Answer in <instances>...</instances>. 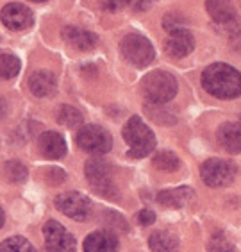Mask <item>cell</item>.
Listing matches in <instances>:
<instances>
[{
    "label": "cell",
    "mask_w": 241,
    "mask_h": 252,
    "mask_svg": "<svg viewBox=\"0 0 241 252\" xmlns=\"http://www.w3.org/2000/svg\"><path fill=\"white\" fill-rule=\"evenodd\" d=\"M0 18H2L4 25L9 31H25L29 29L34 22V16L29 7L24 4H18V2L5 5L4 9H2Z\"/></svg>",
    "instance_id": "obj_11"
},
{
    "label": "cell",
    "mask_w": 241,
    "mask_h": 252,
    "mask_svg": "<svg viewBox=\"0 0 241 252\" xmlns=\"http://www.w3.org/2000/svg\"><path fill=\"white\" fill-rule=\"evenodd\" d=\"M63 38L68 45H72L73 49L77 50H91L96 47V34L90 32L86 29H81V27H73V25H68L63 29Z\"/></svg>",
    "instance_id": "obj_14"
},
{
    "label": "cell",
    "mask_w": 241,
    "mask_h": 252,
    "mask_svg": "<svg viewBox=\"0 0 241 252\" xmlns=\"http://www.w3.org/2000/svg\"><path fill=\"white\" fill-rule=\"evenodd\" d=\"M143 95L152 104H166L177 95V79L168 72L155 70L143 79Z\"/></svg>",
    "instance_id": "obj_3"
},
{
    "label": "cell",
    "mask_w": 241,
    "mask_h": 252,
    "mask_svg": "<svg viewBox=\"0 0 241 252\" xmlns=\"http://www.w3.org/2000/svg\"><path fill=\"white\" fill-rule=\"evenodd\" d=\"M58 124L68 129H75L82 126V113L73 106H61L58 111Z\"/></svg>",
    "instance_id": "obj_20"
},
{
    "label": "cell",
    "mask_w": 241,
    "mask_h": 252,
    "mask_svg": "<svg viewBox=\"0 0 241 252\" xmlns=\"http://www.w3.org/2000/svg\"><path fill=\"white\" fill-rule=\"evenodd\" d=\"M29 90L36 97H48L56 92V77L47 70H38V72L30 73Z\"/></svg>",
    "instance_id": "obj_18"
},
{
    "label": "cell",
    "mask_w": 241,
    "mask_h": 252,
    "mask_svg": "<svg viewBox=\"0 0 241 252\" xmlns=\"http://www.w3.org/2000/svg\"><path fill=\"white\" fill-rule=\"evenodd\" d=\"M200 175L202 181L211 188H218V186H227L231 185L234 177H236V166L232 165L231 161L218 159L212 158L208 159L200 168Z\"/></svg>",
    "instance_id": "obj_7"
},
{
    "label": "cell",
    "mask_w": 241,
    "mask_h": 252,
    "mask_svg": "<svg viewBox=\"0 0 241 252\" xmlns=\"http://www.w3.org/2000/svg\"><path fill=\"white\" fill-rule=\"evenodd\" d=\"M30 2H47V0H30Z\"/></svg>",
    "instance_id": "obj_32"
},
{
    "label": "cell",
    "mask_w": 241,
    "mask_h": 252,
    "mask_svg": "<svg viewBox=\"0 0 241 252\" xmlns=\"http://www.w3.org/2000/svg\"><path fill=\"white\" fill-rule=\"evenodd\" d=\"M77 145L88 154H107L113 147L111 134L100 126H84L77 132Z\"/></svg>",
    "instance_id": "obj_6"
},
{
    "label": "cell",
    "mask_w": 241,
    "mask_h": 252,
    "mask_svg": "<svg viewBox=\"0 0 241 252\" xmlns=\"http://www.w3.org/2000/svg\"><path fill=\"white\" fill-rule=\"evenodd\" d=\"M204 90L216 98H234L241 95V73L225 63H214L202 73Z\"/></svg>",
    "instance_id": "obj_1"
},
{
    "label": "cell",
    "mask_w": 241,
    "mask_h": 252,
    "mask_svg": "<svg viewBox=\"0 0 241 252\" xmlns=\"http://www.w3.org/2000/svg\"><path fill=\"white\" fill-rule=\"evenodd\" d=\"M193 49H195V38L188 29L172 31L164 41V50L174 59L186 58L188 54L193 52Z\"/></svg>",
    "instance_id": "obj_12"
},
{
    "label": "cell",
    "mask_w": 241,
    "mask_h": 252,
    "mask_svg": "<svg viewBox=\"0 0 241 252\" xmlns=\"http://www.w3.org/2000/svg\"><path fill=\"white\" fill-rule=\"evenodd\" d=\"M84 252H118V242L107 231H95L86 238Z\"/></svg>",
    "instance_id": "obj_16"
},
{
    "label": "cell",
    "mask_w": 241,
    "mask_h": 252,
    "mask_svg": "<svg viewBox=\"0 0 241 252\" xmlns=\"http://www.w3.org/2000/svg\"><path fill=\"white\" fill-rule=\"evenodd\" d=\"M121 56L134 66H149L155 58V50L149 39L141 34H127L120 43Z\"/></svg>",
    "instance_id": "obj_4"
},
{
    "label": "cell",
    "mask_w": 241,
    "mask_h": 252,
    "mask_svg": "<svg viewBox=\"0 0 241 252\" xmlns=\"http://www.w3.org/2000/svg\"><path fill=\"white\" fill-rule=\"evenodd\" d=\"M188 24V20L184 18L182 15H179V13H168V15L163 18V25L164 29L172 32V31H177V29H184Z\"/></svg>",
    "instance_id": "obj_26"
},
{
    "label": "cell",
    "mask_w": 241,
    "mask_h": 252,
    "mask_svg": "<svg viewBox=\"0 0 241 252\" xmlns=\"http://www.w3.org/2000/svg\"><path fill=\"white\" fill-rule=\"evenodd\" d=\"M208 252H236L232 242L223 233L212 234L208 243Z\"/></svg>",
    "instance_id": "obj_25"
},
{
    "label": "cell",
    "mask_w": 241,
    "mask_h": 252,
    "mask_svg": "<svg viewBox=\"0 0 241 252\" xmlns=\"http://www.w3.org/2000/svg\"><path fill=\"white\" fill-rule=\"evenodd\" d=\"M4 211H2V208H0V227H2V225H4Z\"/></svg>",
    "instance_id": "obj_31"
},
{
    "label": "cell",
    "mask_w": 241,
    "mask_h": 252,
    "mask_svg": "<svg viewBox=\"0 0 241 252\" xmlns=\"http://www.w3.org/2000/svg\"><path fill=\"white\" fill-rule=\"evenodd\" d=\"M39 152L47 159H61L66 154V141L59 132L47 131L38 140Z\"/></svg>",
    "instance_id": "obj_13"
},
{
    "label": "cell",
    "mask_w": 241,
    "mask_h": 252,
    "mask_svg": "<svg viewBox=\"0 0 241 252\" xmlns=\"http://www.w3.org/2000/svg\"><path fill=\"white\" fill-rule=\"evenodd\" d=\"M0 252H36V249L24 236H11L2 242Z\"/></svg>",
    "instance_id": "obj_22"
},
{
    "label": "cell",
    "mask_w": 241,
    "mask_h": 252,
    "mask_svg": "<svg viewBox=\"0 0 241 252\" xmlns=\"http://www.w3.org/2000/svg\"><path fill=\"white\" fill-rule=\"evenodd\" d=\"M154 166L161 172H175L181 166V161L174 152H157L154 156Z\"/></svg>",
    "instance_id": "obj_23"
},
{
    "label": "cell",
    "mask_w": 241,
    "mask_h": 252,
    "mask_svg": "<svg viewBox=\"0 0 241 252\" xmlns=\"http://www.w3.org/2000/svg\"><path fill=\"white\" fill-rule=\"evenodd\" d=\"M4 175L9 183L18 185V183H24L27 179V168L20 161H7L4 165Z\"/></svg>",
    "instance_id": "obj_24"
},
{
    "label": "cell",
    "mask_w": 241,
    "mask_h": 252,
    "mask_svg": "<svg viewBox=\"0 0 241 252\" xmlns=\"http://www.w3.org/2000/svg\"><path fill=\"white\" fill-rule=\"evenodd\" d=\"M129 2L130 0H102V7L106 11H109V13H115V11L123 9Z\"/></svg>",
    "instance_id": "obj_27"
},
{
    "label": "cell",
    "mask_w": 241,
    "mask_h": 252,
    "mask_svg": "<svg viewBox=\"0 0 241 252\" xmlns=\"http://www.w3.org/2000/svg\"><path fill=\"white\" fill-rule=\"evenodd\" d=\"M86 177L95 188L96 193L113 197L115 195V186L111 181V166L102 158H91L86 163Z\"/></svg>",
    "instance_id": "obj_8"
},
{
    "label": "cell",
    "mask_w": 241,
    "mask_h": 252,
    "mask_svg": "<svg viewBox=\"0 0 241 252\" xmlns=\"http://www.w3.org/2000/svg\"><path fill=\"white\" fill-rule=\"evenodd\" d=\"M56 208L72 220H86L91 211V202L79 191H66L56 197Z\"/></svg>",
    "instance_id": "obj_9"
},
{
    "label": "cell",
    "mask_w": 241,
    "mask_h": 252,
    "mask_svg": "<svg viewBox=\"0 0 241 252\" xmlns=\"http://www.w3.org/2000/svg\"><path fill=\"white\" fill-rule=\"evenodd\" d=\"M195 193L189 188H175V189H164L157 193V202L164 208H184L193 202Z\"/></svg>",
    "instance_id": "obj_17"
},
{
    "label": "cell",
    "mask_w": 241,
    "mask_h": 252,
    "mask_svg": "<svg viewBox=\"0 0 241 252\" xmlns=\"http://www.w3.org/2000/svg\"><path fill=\"white\" fill-rule=\"evenodd\" d=\"M20 72V59L13 54H0V79H13Z\"/></svg>",
    "instance_id": "obj_21"
},
{
    "label": "cell",
    "mask_w": 241,
    "mask_h": 252,
    "mask_svg": "<svg viewBox=\"0 0 241 252\" xmlns=\"http://www.w3.org/2000/svg\"><path fill=\"white\" fill-rule=\"evenodd\" d=\"M152 2H154V0H136V9L138 11H145V9H149L150 5H152Z\"/></svg>",
    "instance_id": "obj_29"
},
{
    "label": "cell",
    "mask_w": 241,
    "mask_h": 252,
    "mask_svg": "<svg viewBox=\"0 0 241 252\" xmlns=\"http://www.w3.org/2000/svg\"><path fill=\"white\" fill-rule=\"evenodd\" d=\"M7 115V102H5V98L0 97V120Z\"/></svg>",
    "instance_id": "obj_30"
},
{
    "label": "cell",
    "mask_w": 241,
    "mask_h": 252,
    "mask_svg": "<svg viewBox=\"0 0 241 252\" xmlns=\"http://www.w3.org/2000/svg\"><path fill=\"white\" fill-rule=\"evenodd\" d=\"M43 236L48 252H75V238L56 220L45 223Z\"/></svg>",
    "instance_id": "obj_10"
},
{
    "label": "cell",
    "mask_w": 241,
    "mask_h": 252,
    "mask_svg": "<svg viewBox=\"0 0 241 252\" xmlns=\"http://www.w3.org/2000/svg\"><path fill=\"white\" fill-rule=\"evenodd\" d=\"M206 9L222 32L229 36L241 32V20L238 18L231 0H206Z\"/></svg>",
    "instance_id": "obj_5"
},
{
    "label": "cell",
    "mask_w": 241,
    "mask_h": 252,
    "mask_svg": "<svg viewBox=\"0 0 241 252\" xmlns=\"http://www.w3.org/2000/svg\"><path fill=\"white\" fill-rule=\"evenodd\" d=\"M138 222H140L141 225H152V223L155 222V215L152 213V211H149V209H143V211H140V215H138Z\"/></svg>",
    "instance_id": "obj_28"
},
{
    "label": "cell",
    "mask_w": 241,
    "mask_h": 252,
    "mask_svg": "<svg viewBox=\"0 0 241 252\" xmlns=\"http://www.w3.org/2000/svg\"><path fill=\"white\" fill-rule=\"evenodd\" d=\"M123 140L129 145V156L134 159H141L152 154L155 149V136L150 127L140 117L129 118L123 127Z\"/></svg>",
    "instance_id": "obj_2"
},
{
    "label": "cell",
    "mask_w": 241,
    "mask_h": 252,
    "mask_svg": "<svg viewBox=\"0 0 241 252\" xmlns=\"http://www.w3.org/2000/svg\"><path fill=\"white\" fill-rule=\"evenodd\" d=\"M218 141L225 151L232 154L241 152V124L236 122H227L218 129Z\"/></svg>",
    "instance_id": "obj_15"
},
{
    "label": "cell",
    "mask_w": 241,
    "mask_h": 252,
    "mask_svg": "<svg viewBox=\"0 0 241 252\" xmlns=\"http://www.w3.org/2000/svg\"><path fill=\"white\" fill-rule=\"evenodd\" d=\"M149 247L154 252H177L179 238L168 231H157L149 238Z\"/></svg>",
    "instance_id": "obj_19"
}]
</instances>
